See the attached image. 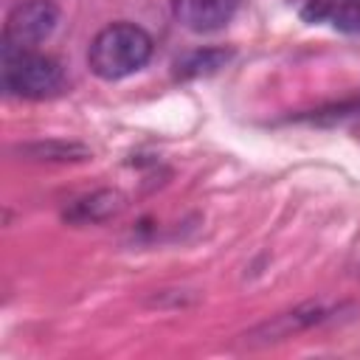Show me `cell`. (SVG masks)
<instances>
[{
  "instance_id": "obj_2",
  "label": "cell",
  "mask_w": 360,
  "mask_h": 360,
  "mask_svg": "<svg viewBox=\"0 0 360 360\" xmlns=\"http://www.w3.org/2000/svg\"><path fill=\"white\" fill-rule=\"evenodd\" d=\"M65 84V70L53 56L37 51H3V87L20 98H48Z\"/></svg>"
},
{
  "instance_id": "obj_5",
  "label": "cell",
  "mask_w": 360,
  "mask_h": 360,
  "mask_svg": "<svg viewBox=\"0 0 360 360\" xmlns=\"http://www.w3.org/2000/svg\"><path fill=\"white\" fill-rule=\"evenodd\" d=\"M127 205V197L115 188H104L96 191L90 197H82L70 205V211H65V219L70 222H104L110 217H118Z\"/></svg>"
},
{
  "instance_id": "obj_3",
  "label": "cell",
  "mask_w": 360,
  "mask_h": 360,
  "mask_svg": "<svg viewBox=\"0 0 360 360\" xmlns=\"http://www.w3.org/2000/svg\"><path fill=\"white\" fill-rule=\"evenodd\" d=\"M59 22V6L53 0H22L6 17V48L8 51H34L45 42Z\"/></svg>"
},
{
  "instance_id": "obj_1",
  "label": "cell",
  "mask_w": 360,
  "mask_h": 360,
  "mask_svg": "<svg viewBox=\"0 0 360 360\" xmlns=\"http://www.w3.org/2000/svg\"><path fill=\"white\" fill-rule=\"evenodd\" d=\"M149 56L152 37L135 22H112L101 28L87 48V65L104 82H118L141 70Z\"/></svg>"
},
{
  "instance_id": "obj_7",
  "label": "cell",
  "mask_w": 360,
  "mask_h": 360,
  "mask_svg": "<svg viewBox=\"0 0 360 360\" xmlns=\"http://www.w3.org/2000/svg\"><path fill=\"white\" fill-rule=\"evenodd\" d=\"M231 59V51L225 48H200L186 53L183 59H177L174 73L177 79H200V76H211L219 68H225V62Z\"/></svg>"
},
{
  "instance_id": "obj_6",
  "label": "cell",
  "mask_w": 360,
  "mask_h": 360,
  "mask_svg": "<svg viewBox=\"0 0 360 360\" xmlns=\"http://www.w3.org/2000/svg\"><path fill=\"white\" fill-rule=\"evenodd\" d=\"M301 14L309 22L326 20L340 31L360 34V0H309Z\"/></svg>"
},
{
  "instance_id": "obj_8",
  "label": "cell",
  "mask_w": 360,
  "mask_h": 360,
  "mask_svg": "<svg viewBox=\"0 0 360 360\" xmlns=\"http://www.w3.org/2000/svg\"><path fill=\"white\" fill-rule=\"evenodd\" d=\"M25 152L39 160H84V158H90V152L82 143H59V141L31 143V146H25Z\"/></svg>"
},
{
  "instance_id": "obj_4",
  "label": "cell",
  "mask_w": 360,
  "mask_h": 360,
  "mask_svg": "<svg viewBox=\"0 0 360 360\" xmlns=\"http://www.w3.org/2000/svg\"><path fill=\"white\" fill-rule=\"evenodd\" d=\"M236 6L239 0H172V14L183 28L194 34H211L233 20Z\"/></svg>"
}]
</instances>
